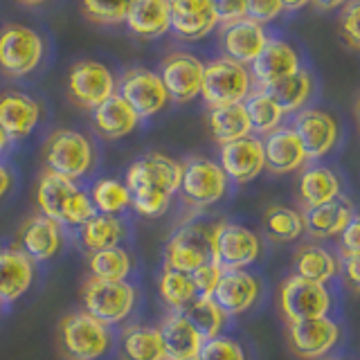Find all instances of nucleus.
Here are the masks:
<instances>
[{
    "mask_svg": "<svg viewBox=\"0 0 360 360\" xmlns=\"http://www.w3.org/2000/svg\"><path fill=\"white\" fill-rule=\"evenodd\" d=\"M183 162L172 155L151 151L140 155L127 169L124 185L131 191V207L146 219H160L172 207V198L180 189Z\"/></svg>",
    "mask_w": 360,
    "mask_h": 360,
    "instance_id": "obj_1",
    "label": "nucleus"
},
{
    "mask_svg": "<svg viewBox=\"0 0 360 360\" xmlns=\"http://www.w3.org/2000/svg\"><path fill=\"white\" fill-rule=\"evenodd\" d=\"M34 202L41 217H48L68 228H79L95 214L86 189L79 187L75 180L52 172H43L39 176Z\"/></svg>",
    "mask_w": 360,
    "mask_h": 360,
    "instance_id": "obj_2",
    "label": "nucleus"
},
{
    "mask_svg": "<svg viewBox=\"0 0 360 360\" xmlns=\"http://www.w3.org/2000/svg\"><path fill=\"white\" fill-rule=\"evenodd\" d=\"M112 345L115 333L88 311H72L59 320V347L65 360H101Z\"/></svg>",
    "mask_w": 360,
    "mask_h": 360,
    "instance_id": "obj_3",
    "label": "nucleus"
},
{
    "mask_svg": "<svg viewBox=\"0 0 360 360\" xmlns=\"http://www.w3.org/2000/svg\"><path fill=\"white\" fill-rule=\"evenodd\" d=\"M43 162L45 172L59 174L77 183L95 169L97 151L88 135L72 129H56L43 144Z\"/></svg>",
    "mask_w": 360,
    "mask_h": 360,
    "instance_id": "obj_4",
    "label": "nucleus"
},
{
    "mask_svg": "<svg viewBox=\"0 0 360 360\" xmlns=\"http://www.w3.org/2000/svg\"><path fill=\"white\" fill-rule=\"evenodd\" d=\"M84 311L108 326L127 322L140 302V292L131 281H101L88 277L82 284Z\"/></svg>",
    "mask_w": 360,
    "mask_h": 360,
    "instance_id": "obj_5",
    "label": "nucleus"
},
{
    "mask_svg": "<svg viewBox=\"0 0 360 360\" xmlns=\"http://www.w3.org/2000/svg\"><path fill=\"white\" fill-rule=\"evenodd\" d=\"M212 241V264L223 273L228 270H245L262 257V239L259 234L234 221H219L210 228Z\"/></svg>",
    "mask_w": 360,
    "mask_h": 360,
    "instance_id": "obj_6",
    "label": "nucleus"
},
{
    "mask_svg": "<svg viewBox=\"0 0 360 360\" xmlns=\"http://www.w3.org/2000/svg\"><path fill=\"white\" fill-rule=\"evenodd\" d=\"M230 180L219 162L210 158L194 155L183 162V178H180V196L185 205L194 210H207L228 196Z\"/></svg>",
    "mask_w": 360,
    "mask_h": 360,
    "instance_id": "obj_7",
    "label": "nucleus"
},
{
    "mask_svg": "<svg viewBox=\"0 0 360 360\" xmlns=\"http://www.w3.org/2000/svg\"><path fill=\"white\" fill-rule=\"evenodd\" d=\"M250 93H252V77L248 65L236 63L228 59V56H219V59L205 63L200 97L205 99V104L210 108L243 104Z\"/></svg>",
    "mask_w": 360,
    "mask_h": 360,
    "instance_id": "obj_8",
    "label": "nucleus"
},
{
    "mask_svg": "<svg viewBox=\"0 0 360 360\" xmlns=\"http://www.w3.org/2000/svg\"><path fill=\"white\" fill-rule=\"evenodd\" d=\"M331 304V292L324 284H315L297 275H288L277 290V307L286 324L326 318Z\"/></svg>",
    "mask_w": 360,
    "mask_h": 360,
    "instance_id": "obj_9",
    "label": "nucleus"
},
{
    "mask_svg": "<svg viewBox=\"0 0 360 360\" xmlns=\"http://www.w3.org/2000/svg\"><path fill=\"white\" fill-rule=\"evenodd\" d=\"M115 77L104 63L84 59L77 61L65 79V90L79 108L95 110L99 104H104L108 97L115 95Z\"/></svg>",
    "mask_w": 360,
    "mask_h": 360,
    "instance_id": "obj_10",
    "label": "nucleus"
},
{
    "mask_svg": "<svg viewBox=\"0 0 360 360\" xmlns=\"http://www.w3.org/2000/svg\"><path fill=\"white\" fill-rule=\"evenodd\" d=\"M212 262L210 228L205 223H185L169 236L165 245V264L180 273L191 275L196 268Z\"/></svg>",
    "mask_w": 360,
    "mask_h": 360,
    "instance_id": "obj_11",
    "label": "nucleus"
},
{
    "mask_svg": "<svg viewBox=\"0 0 360 360\" xmlns=\"http://www.w3.org/2000/svg\"><path fill=\"white\" fill-rule=\"evenodd\" d=\"M45 43L25 25H7L0 32V70L7 77H25L43 59Z\"/></svg>",
    "mask_w": 360,
    "mask_h": 360,
    "instance_id": "obj_12",
    "label": "nucleus"
},
{
    "mask_svg": "<svg viewBox=\"0 0 360 360\" xmlns=\"http://www.w3.org/2000/svg\"><path fill=\"white\" fill-rule=\"evenodd\" d=\"M117 95L135 110L140 120L158 115L169 104V95L160 75L144 70V68H133L122 77Z\"/></svg>",
    "mask_w": 360,
    "mask_h": 360,
    "instance_id": "obj_13",
    "label": "nucleus"
},
{
    "mask_svg": "<svg viewBox=\"0 0 360 360\" xmlns=\"http://www.w3.org/2000/svg\"><path fill=\"white\" fill-rule=\"evenodd\" d=\"M290 129L300 138L309 160H318V158L331 153L338 140H340L338 120L322 108H302L300 112H295Z\"/></svg>",
    "mask_w": 360,
    "mask_h": 360,
    "instance_id": "obj_14",
    "label": "nucleus"
},
{
    "mask_svg": "<svg viewBox=\"0 0 360 360\" xmlns=\"http://www.w3.org/2000/svg\"><path fill=\"white\" fill-rule=\"evenodd\" d=\"M290 352L302 360H322L340 340V326L329 315L286 324Z\"/></svg>",
    "mask_w": 360,
    "mask_h": 360,
    "instance_id": "obj_15",
    "label": "nucleus"
},
{
    "mask_svg": "<svg viewBox=\"0 0 360 360\" xmlns=\"http://www.w3.org/2000/svg\"><path fill=\"white\" fill-rule=\"evenodd\" d=\"M65 232L63 225L48 217H30L20 223L16 232V248L20 252H25L34 264L37 262H50L63 250Z\"/></svg>",
    "mask_w": 360,
    "mask_h": 360,
    "instance_id": "obj_16",
    "label": "nucleus"
},
{
    "mask_svg": "<svg viewBox=\"0 0 360 360\" xmlns=\"http://www.w3.org/2000/svg\"><path fill=\"white\" fill-rule=\"evenodd\" d=\"M219 165L232 183H236V185L252 183V180L266 169L262 138L248 135V138L221 144Z\"/></svg>",
    "mask_w": 360,
    "mask_h": 360,
    "instance_id": "obj_17",
    "label": "nucleus"
},
{
    "mask_svg": "<svg viewBox=\"0 0 360 360\" xmlns=\"http://www.w3.org/2000/svg\"><path fill=\"white\" fill-rule=\"evenodd\" d=\"M202 72H205V63L198 61L191 54H172L162 61L160 79L167 88L169 99L185 104L200 95L202 88Z\"/></svg>",
    "mask_w": 360,
    "mask_h": 360,
    "instance_id": "obj_18",
    "label": "nucleus"
},
{
    "mask_svg": "<svg viewBox=\"0 0 360 360\" xmlns=\"http://www.w3.org/2000/svg\"><path fill=\"white\" fill-rule=\"evenodd\" d=\"M300 54L288 41L268 39L264 50L250 63V77L259 88L273 86L300 70Z\"/></svg>",
    "mask_w": 360,
    "mask_h": 360,
    "instance_id": "obj_19",
    "label": "nucleus"
},
{
    "mask_svg": "<svg viewBox=\"0 0 360 360\" xmlns=\"http://www.w3.org/2000/svg\"><path fill=\"white\" fill-rule=\"evenodd\" d=\"M259 295H262V281L252 273H248V270H228V273H223L212 300L230 318V315H243L250 311Z\"/></svg>",
    "mask_w": 360,
    "mask_h": 360,
    "instance_id": "obj_20",
    "label": "nucleus"
},
{
    "mask_svg": "<svg viewBox=\"0 0 360 360\" xmlns=\"http://www.w3.org/2000/svg\"><path fill=\"white\" fill-rule=\"evenodd\" d=\"M34 277L37 266L25 252H20L16 245L0 248V304H14L25 297Z\"/></svg>",
    "mask_w": 360,
    "mask_h": 360,
    "instance_id": "obj_21",
    "label": "nucleus"
},
{
    "mask_svg": "<svg viewBox=\"0 0 360 360\" xmlns=\"http://www.w3.org/2000/svg\"><path fill=\"white\" fill-rule=\"evenodd\" d=\"M266 43L268 34L264 25H259L250 18L225 22L221 27V45L225 56L241 65H250L257 59V54L264 50Z\"/></svg>",
    "mask_w": 360,
    "mask_h": 360,
    "instance_id": "obj_22",
    "label": "nucleus"
},
{
    "mask_svg": "<svg viewBox=\"0 0 360 360\" xmlns=\"http://www.w3.org/2000/svg\"><path fill=\"white\" fill-rule=\"evenodd\" d=\"M158 331H160L162 338L167 360L198 358L200 347L205 342L183 311H169L160 320V324H158Z\"/></svg>",
    "mask_w": 360,
    "mask_h": 360,
    "instance_id": "obj_23",
    "label": "nucleus"
},
{
    "mask_svg": "<svg viewBox=\"0 0 360 360\" xmlns=\"http://www.w3.org/2000/svg\"><path fill=\"white\" fill-rule=\"evenodd\" d=\"M41 120V104L34 97L18 93V90H5L0 93V127L11 140H22L37 129Z\"/></svg>",
    "mask_w": 360,
    "mask_h": 360,
    "instance_id": "obj_24",
    "label": "nucleus"
},
{
    "mask_svg": "<svg viewBox=\"0 0 360 360\" xmlns=\"http://www.w3.org/2000/svg\"><path fill=\"white\" fill-rule=\"evenodd\" d=\"M264 142V158L266 169L270 174L284 176L292 174L307 165V153L302 149V142L290 127H279L273 133H268Z\"/></svg>",
    "mask_w": 360,
    "mask_h": 360,
    "instance_id": "obj_25",
    "label": "nucleus"
},
{
    "mask_svg": "<svg viewBox=\"0 0 360 360\" xmlns=\"http://www.w3.org/2000/svg\"><path fill=\"white\" fill-rule=\"evenodd\" d=\"M172 30L183 39H202L219 25L210 0H169Z\"/></svg>",
    "mask_w": 360,
    "mask_h": 360,
    "instance_id": "obj_26",
    "label": "nucleus"
},
{
    "mask_svg": "<svg viewBox=\"0 0 360 360\" xmlns=\"http://www.w3.org/2000/svg\"><path fill=\"white\" fill-rule=\"evenodd\" d=\"M120 360H167L158 326L127 324L120 333L117 345Z\"/></svg>",
    "mask_w": 360,
    "mask_h": 360,
    "instance_id": "obj_27",
    "label": "nucleus"
},
{
    "mask_svg": "<svg viewBox=\"0 0 360 360\" xmlns=\"http://www.w3.org/2000/svg\"><path fill=\"white\" fill-rule=\"evenodd\" d=\"M93 124H95V131L104 140H120L138 129L140 117L135 115V110L115 93L112 97H108L104 104H99L93 110Z\"/></svg>",
    "mask_w": 360,
    "mask_h": 360,
    "instance_id": "obj_28",
    "label": "nucleus"
},
{
    "mask_svg": "<svg viewBox=\"0 0 360 360\" xmlns=\"http://www.w3.org/2000/svg\"><path fill=\"white\" fill-rule=\"evenodd\" d=\"M352 217V205L340 196L331 202H324L320 207H311L304 212V232H309L315 239H338Z\"/></svg>",
    "mask_w": 360,
    "mask_h": 360,
    "instance_id": "obj_29",
    "label": "nucleus"
},
{
    "mask_svg": "<svg viewBox=\"0 0 360 360\" xmlns=\"http://www.w3.org/2000/svg\"><path fill=\"white\" fill-rule=\"evenodd\" d=\"M297 191L300 200L304 202V207H320L324 202H331L335 198L342 196V183L338 174L329 167H309L300 174L297 180Z\"/></svg>",
    "mask_w": 360,
    "mask_h": 360,
    "instance_id": "obj_30",
    "label": "nucleus"
},
{
    "mask_svg": "<svg viewBox=\"0 0 360 360\" xmlns=\"http://www.w3.org/2000/svg\"><path fill=\"white\" fill-rule=\"evenodd\" d=\"M131 32L144 39H158L172 30L169 20V0H133L127 14Z\"/></svg>",
    "mask_w": 360,
    "mask_h": 360,
    "instance_id": "obj_31",
    "label": "nucleus"
},
{
    "mask_svg": "<svg viewBox=\"0 0 360 360\" xmlns=\"http://www.w3.org/2000/svg\"><path fill=\"white\" fill-rule=\"evenodd\" d=\"M79 243L88 252L106 250V248H117L127 239V225L120 221V217H108V214H93L88 221H84L77 228Z\"/></svg>",
    "mask_w": 360,
    "mask_h": 360,
    "instance_id": "obj_32",
    "label": "nucleus"
},
{
    "mask_svg": "<svg viewBox=\"0 0 360 360\" xmlns=\"http://www.w3.org/2000/svg\"><path fill=\"white\" fill-rule=\"evenodd\" d=\"M264 93L275 101V104L281 108V112H300L302 108H307V101L313 95V77L309 70H300L295 75H290L281 82L262 88Z\"/></svg>",
    "mask_w": 360,
    "mask_h": 360,
    "instance_id": "obj_33",
    "label": "nucleus"
},
{
    "mask_svg": "<svg viewBox=\"0 0 360 360\" xmlns=\"http://www.w3.org/2000/svg\"><path fill=\"white\" fill-rule=\"evenodd\" d=\"M292 270H295L292 275L326 286V281H331L338 275L340 264H338V259L326 250V248L315 245V243H307L295 252V259H292Z\"/></svg>",
    "mask_w": 360,
    "mask_h": 360,
    "instance_id": "obj_34",
    "label": "nucleus"
},
{
    "mask_svg": "<svg viewBox=\"0 0 360 360\" xmlns=\"http://www.w3.org/2000/svg\"><path fill=\"white\" fill-rule=\"evenodd\" d=\"M207 127H210L214 142H219V144H228V142H234V140H241V138H248V135H252L250 120H248V112H245L243 104L210 108Z\"/></svg>",
    "mask_w": 360,
    "mask_h": 360,
    "instance_id": "obj_35",
    "label": "nucleus"
},
{
    "mask_svg": "<svg viewBox=\"0 0 360 360\" xmlns=\"http://www.w3.org/2000/svg\"><path fill=\"white\" fill-rule=\"evenodd\" d=\"M133 255L127 248H106V250L88 252V273L101 281H129L133 273Z\"/></svg>",
    "mask_w": 360,
    "mask_h": 360,
    "instance_id": "obj_36",
    "label": "nucleus"
},
{
    "mask_svg": "<svg viewBox=\"0 0 360 360\" xmlns=\"http://www.w3.org/2000/svg\"><path fill=\"white\" fill-rule=\"evenodd\" d=\"M158 295L169 311H185L198 297V292L191 275L162 266L160 275H158Z\"/></svg>",
    "mask_w": 360,
    "mask_h": 360,
    "instance_id": "obj_37",
    "label": "nucleus"
},
{
    "mask_svg": "<svg viewBox=\"0 0 360 360\" xmlns=\"http://www.w3.org/2000/svg\"><path fill=\"white\" fill-rule=\"evenodd\" d=\"M90 205L97 214H108V217H120L131 207V191L117 178H99L88 189Z\"/></svg>",
    "mask_w": 360,
    "mask_h": 360,
    "instance_id": "obj_38",
    "label": "nucleus"
},
{
    "mask_svg": "<svg viewBox=\"0 0 360 360\" xmlns=\"http://www.w3.org/2000/svg\"><path fill=\"white\" fill-rule=\"evenodd\" d=\"M264 230L273 241L288 243L304 234V219L297 210L286 205H270L264 212Z\"/></svg>",
    "mask_w": 360,
    "mask_h": 360,
    "instance_id": "obj_39",
    "label": "nucleus"
},
{
    "mask_svg": "<svg viewBox=\"0 0 360 360\" xmlns=\"http://www.w3.org/2000/svg\"><path fill=\"white\" fill-rule=\"evenodd\" d=\"M243 108L248 112V120H250V129L252 133L259 135H268L275 129L281 127V120H284V112L281 108L270 99L262 88L252 90L248 99L243 101Z\"/></svg>",
    "mask_w": 360,
    "mask_h": 360,
    "instance_id": "obj_40",
    "label": "nucleus"
},
{
    "mask_svg": "<svg viewBox=\"0 0 360 360\" xmlns=\"http://www.w3.org/2000/svg\"><path fill=\"white\" fill-rule=\"evenodd\" d=\"M183 313L196 326L202 340L221 335V331L225 329V322H228V315L221 311V307L212 297H196Z\"/></svg>",
    "mask_w": 360,
    "mask_h": 360,
    "instance_id": "obj_41",
    "label": "nucleus"
},
{
    "mask_svg": "<svg viewBox=\"0 0 360 360\" xmlns=\"http://www.w3.org/2000/svg\"><path fill=\"white\" fill-rule=\"evenodd\" d=\"M131 3L133 0H82V9L86 18H90L93 22L112 25V22L127 20Z\"/></svg>",
    "mask_w": 360,
    "mask_h": 360,
    "instance_id": "obj_42",
    "label": "nucleus"
},
{
    "mask_svg": "<svg viewBox=\"0 0 360 360\" xmlns=\"http://www.w3.org/2000/svg\"><path fill=\"white\" fill-rule=\"evenodd\" d=\"M200 360H248L243 347L228 335H217L202 342L200 347Z\"/></svg>",
    "mask_w": 360,
    "mask_h": 360,
    "instance_id": "obj_43",
    "label": "nucleus"
},
{
    "mask_svg": "<svg viewBox=\"0 0 360 360\" xmlns=\"http://www.w3.org/2000/svg\"><path fill=\"white\" fill-rule=\"evenodd\" d=\"M340 34L352 50L360 52V0H347L340 11Z\"/></svg>",
    "mask_w": 360,
    "mask_h": 360,
    "instance_id": "obj_44",
    "label": "nucleus"
},
{
    "mask_svg": "<svg viewBox=\"0 0 360 360\" xmlns=\"http://www.w3.org/2000/svg\"><path fill=\"white\" fill-rule=\"evenodd\" d=\"M281 14H284L281 0H245V18L259 22V25L273 22Z\"/></svg>",
    "mask_w": 360,
    "mask_h": 360,
    "instance_id": "obj_45",
    "label": "nucleus"
},
{
    "mask_svg": "<svg viewBox=\"0 0 360 360\" xmlns=\"http://www.w3.org/2000/svg\"><path fill=\"white\" fill-rule=\"evenodd\" d=\"M221 277H223V270L212 262L196 268L194 273H191V281H194L198 297H212L214 290H217V286H219Z\"/></svg>",
    "mask_w": 360,
    "mask_h": 360,
    "instance_id": "obj_46",
    "label": "nucleus"
},
{
    "mask_svg": "<svg viewBox=\"0 0 360 360\" xmlns=\"http://www.w3.org/2000/svg\"><path fill=\"white\" fill-rule=\"evenodd\" d=\"M338 245H340L342 257H358L360 255V214H354L345 230L338 236Z\"/></svg>",
    "mask_w": 360,
    "mask_h": 360,
    "instance_id": "obj_47",
    "label": "nucleus"
},
{
    "mask_svg": "<svg viewBox=\"0 0 360 360\" xmlns=\"http://www.w3.org/2000/svg\"><path fill=\"white\" fill-rule=\"evenodd\" d=\"M210 3L221 25L245 18V0H210Z\"/></svg>",
    "mask_w": 360,
    "mask_h": 360,
    "instance_id": "obj_48",
    "label": "nucleus"
},
{
    "mask_svg": "<svg viewBox=\"0 0 360 360\" xmlns=\"http://www.w3.org/2000/svg\"><path fill=\"white\" fill-rule=\"evenodd\" d=\"M342 275H345V284L354 292H360V255L342 259Z\"/></svg>",
    "mask_w": 360,
    "mask_h": 360,
    "instance_id": "obj_49",
    "label": "nucleus"
},
{
    "mask_svg": "<svg viewBox=\"0 0 360 360\" xmlns=\"http://www.w3.org/2000/svg\"><path fill=\"white\" fill-rule=\"evenodd\" d=\"M11 187H14V176H11V172L5 165H0V200L7 198Z\"/></svg>",
    "mask_w": 360,
    "mask_h": 360,
    "instance_id": "obj_50",
    "label": "nucleus"
},
{
    "mask_svg": "<svg viewBox=\"0 0 360 360\" xmlns=\"http://www.w3.org/2000/svg\"><path fill=\"white\" fill-rule=\"evenodd\" d=\"M311 3L318 7L320 11H331V9H338L342 7L347 0H311Z\"/></svg>",
    "mask_w": 360,
    "mask_h": 360,
    "instance_id": "obj_51",
    "label": "nucleus"
},
{
    "mask_svg": "<svg viewBox=\"0 0 360 360\" xmlns=\"http://www.w3.org/2000/svg\"><path fill=\"white\" fill-rule=\"evenodd\" d=\"M311 3V0H281V5H284V9L288 11H297L302 7H307Z\"/></svg>",
    "mask_w": 360,
    "mask_h": 360,
    "instance_id": "obj_52",
    "label": "nucleus"
},
{
    "mask_svg": "<svg viewBox=\"0 0 360 360\" xmlns=\"http://www.w3.org/2000/svg\"><path fill=\"white\" fill-rule=\"evenodd\" d=\"M7 144H9V138H7V133L3 131V127H0V153L7 149Z\"/></svg>",
    "mask_w": 360,
    "mask_h": 360,
    "instance_id": "obj_53",
    "label": "nucleus"
},
{
    "mask_svg": "<svg viewBox=\"0 0 360 360\" xmlns=\"http://www.w3.org/2000/svg\"><path fill=\"white\" fill-rule=\"evenodd\" d=\"M18 3H22V5H41V3H45V0H18Z\"/></svg>",
    "mask_w": 360,
    "mask_h": 360,
    "instance_id": "obj_54",
    "label": "nucleus"
},
{
    "mask_svg": "<svg viewBox=\"0 0 360 360\" xmlns=\"http://www.w3.org/2000/svg\"><path fill=\"white\" fill-rule=\"evenodd\" d=\"M356 122H358V131H360V99L356 101Z\"/></svg>",
    "mask_w": 360,
    "mask_h": 360,
    "instance_id": "obj_55",
    "label": "nucleus"
},
{
    "mask_svg": "<svg viewBox=\"0 0 360 360\" xmlns=\"http://www.w3.org/2000/svg\"><path fill=\"white\" fill-rule=\"evenodd\" d=\"M322 360H342V358H322Z\"/></svg>",
    "mask_w": 360,
    "mask_h": 360,
    "instance_id": "obj_56",
    "label": "nucleus"
},
{
    "mask_svg": "<svg viewBox=\"0 0 360 360\" xmlns=\"http://www.w3.org/2000/svg\"><path fill=\"white\" fill-rule=\"evenodd\" d=\"M187 360H200V358H187Z\"/></svg>",
    "mask_w": 360,
    "mask_h": 360,
    "instance_id": "obj_57",
    "label": "nucleus"
}]
</instances>
